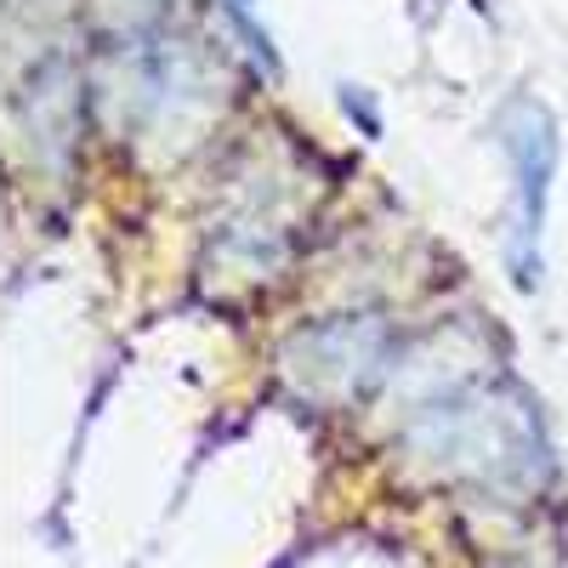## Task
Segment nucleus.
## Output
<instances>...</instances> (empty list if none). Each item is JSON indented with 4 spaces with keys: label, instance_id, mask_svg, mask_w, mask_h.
Listing matches in <instances>:
<instances>
[{
    "label": "nucleus",
    "instance_id": "f257e3e1",
    "mask_svg": "<svg viewBox=\"0 0 568 568\" xmlns=\"http://www.w3.org/2000/svg\"><path fill=\"white\" fill-rule=\"evenodd\" d=\"M506 149L517 165V227H511V273L517 284L540 278V222H546V194L557 171V125L540 103H511L506 114Z\"/></svg>",
    "mask_w": 568,
    "mask_h": 568
},
{
    "label": "nucleus",
    "instance_id": "f03ea898",
    "mask_svg": "<svg viewBox=\"0 0 568 568\" xmlns=\"http://www.w3.org/2000/svg\"><path fill=\"white\" fill-rule=\"evenodd\" d=\"M227 7H233V18H240V29L251 34V45H256V52H262V63H273V45H267V34L251 23V0H227Z\"/></svg>",
    "mask_w": 568,
    "mask_h": 568
}]
</instances>
